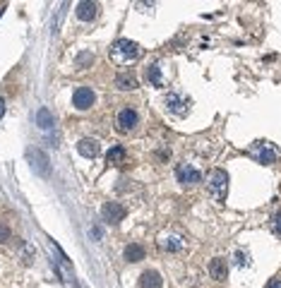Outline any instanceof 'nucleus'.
<instances>
[{
	"mask_svg": "<svg viewBox=\"0 0 281 288\" xmlns=\"http://www.w3.org/2000/svg\"><path fill=\"white\" fill-rule=\"evenodd\" d=\"M115 125H118V130L120 132H130L135 125H137V113L132 111V108H123L118 118H115Z\"/></svg>",
	"mask_w": 281,
	"mask_h": 288,
	"instance_id": "nucleus-8",
	"label": "nucleus"
},
{
	"mask_svg": "<svg viewBox=\"0 0 281 288\" xmlns=\"http://www.w3.org/2000/svg\"><path fill=\"white\" fill-rule=\"evenodd\" d=\"M106 161H108L111 166H123V164H125V149H123V146H111L108 154H106Z\"/></svg>",
	"mask_w": 281,
	"mask_h": 288,
	"instance_id": "nucleus-16",
	"label": "nucleus"
},
{
	"mask_svg": "<svg viewBox=\"0 0 281 288\" xmlns=\"http://www.w3.org/2000/svg\"><path fill=\"white\" fill-rule=\"evenodd\" d=\"M89 60H91V56H89V53H85V56H80V65L85 67L86 62H89Z\"/></svg>",
	"mask_w": 281,
	"mask_h": 288,
	"instance_id": "nucleus-23",
	"label": "nucleus"
},
{
	"mask_svg": "<svg viewBox=\"0 0 281 288\" xmlns=\"http://www.w3.org/2000/svg\"><path fill=\"white\" fill-rule=\"evenodd\" d=\"M115 86H118L120 91H130V89H137V77H135L132 72H120V75L115 77Z\"/></svg>",
	"mask_w": 281,
	"mask_h": 288,
	"instance_id": "nucleus-13",
	"label": "nucleus"
},
{
	"mask_svg": "<svg viewBox=\"0 0 281 288\" xmlns=\"http://www.w3.org/2000/svg\"><path fill=\"white\" fill-rule=\"evenodd\" d=\"M2 115H5V101L0 99V118H2Z\"/></svg>",
	"mask_w": 281,
	"mask_h": 288,
	"instance_id": "nucleus-25",
	"label": "nucleus"
},
{
	"mask_svg": "<svg viewBox=\"0 0 281 288\" xmlns=\"http://www.w3.org/2000/svg\"><path fill=\"white\" fill-rule=\"evenodd\" d=\"M89 233H91V238H96V240L101 238V228H99V226H94V228L89 230Z\"/></svg>",
	"mask_w": 281,
	"mask_h": 288,
	"instance_id": "nucleus-22",
	"label": "nucleus"
},
{
	"mask_svg": "<svg viewBox=\"0 0 281 288\" xmlns=\"http://www.w3.org/2000/svg\"><path fill=\"white\" fill-rule=\"evenodd\" d=\"M75 12H77V17H80L82 22H89V20H94V17H96L99 5H96V2H91V0H82V2H77V5H75Z\"/></svg>",
	"mask_w": 281,
	"mask_h": 288,
	"instance_id": "nucleus-9",
	"label": "nucleus"
},
{
	"mask_svg": "<svg viewBox=\"0 0 281 288\" xmlns=\"http://www.w3.org/2000/svg\"><path fill=\"white\" fill-rule=\"evenodd\" d=\"M161 247H164V250H171V252H175V250L180 247V243H178L175 238H166V240L161 243Z\"/></svg>",
	"mask_w": 281,
	"mask_h": 288,
	"instance_id": "nucleus-19",
	"label": "nucleus"
},
{
	"mask_svg": "<svg viewBox=\"0 0 281 288\" xmlns=\"http://www.w3.org/2000/svg\"><path fill=\"white\" fill-rule=\"evenodd\" d=\"M209 274H212L216 281H226V279H228V267H226L224 259L221 257L212 259V262H209Z\"/></svg>",
	"mask_w": 281,
	"mask_h": 288,
	"instance_id": "nucleus-11",
	"label": "nucleus"
},
{
	"mask_svg": "<svg viewBox=\"0 0 281 288\" xmlns=\"http://www.w3.org/2000/svg\"><path fill=\"white\" fill-rule=\"evenodd\" d=\"M140 56H142V48L135 41H130V39H118L111 46V60L115 65H120V67L135 62Z\"/></svg>",
	"mask_w": 281,
	"mask_h": 288,
	"instance_id": "nucleus-1",
	"label": "nucleus"
},
{
	"mask_svg": "<svg viewBox=\"0 0 281 288\" xmlns=\"http://www.w3.org/2000/svg\"><path fill=\"white\" fill-rule=\"evenodd\" d=\"M72 106H75L77 111H86V108H91V106H94V91H91L89 86H80V89H75V94H72Z\"/></svg>",
	"mask_w": 281,
	"mask_h": 288,
	"instance_id": "nucleus-4",
	"label": "nucleus"
},
{
	"mask_svg": "<svg viewBox=\"0 0 281 288\" xmlns=\"http://www.w3.org/2000/svg\"><path fill=\"white\" fill-rule=\"evenodd\" d=\"M175 178H178V183H183V185H195L199 183V171L193 168L190 164H178V168H175Z\"/></svg>",
	"mask_w": 281,
	"mask_h": 288,
	"instance_id": "nucleus-6",
	"label": "nucleus"
},
{
	"mask_svg": "<svg viewBox=\"0 0 281 288\" xmlns=\"http://www.w3.org/2000/svg\"><path fill=\"white\" fill-rule=\"evenodd\" d=\"M77 151L85 156V159H96L99 154H101V146L96 140H82V142L77 144Z\"/></svg>",
	"mask_w": 281,
	"mask_h": 288,
	"instance_id": "nucleus-10",
	"label": "nucleus"
},
{
	"mask_svg": "<svg viewBox=\"0 0 281 288\" xmlns=\"http://www.w3.org/2000/svg\"><path fill=\"white\" fill-rule=\"evenodd\" d=\"M209 190L216 200L221 202L226 197V190H228V173L221 171V168H214L212 175H209Z\"/></svg>",
	"mask_w": 281,
	"mask_h": 288,
	"instance_id": "nucleus-2",
	"label": "nucleus"
},
{
	"mask_svg": "<svg viewBox=\"0 0 281 288\" xmlns=\"http://www.w3.org/2000/svg\"><path fill=\"white\" fill-rule=\"evenodd\" d=\"M101 214H104V221H108V224H120L128 211H125V206L118 204V202H106L104 209H101Z\"/></svg>",
	"mask_w": 281,
	"mask_h": 288,
	"instance_id": "nucleus-5",
	"label": "nucleus"
},
{
	"mask_svg": "<svg viewBox=\"0 0 281 288\" xmlns=\"http://www.w3.org/2000/svg\"><path fill=\"white\" fill-rule=\"evenodd\" d=\"M29 161L34 166V171H39L41 175H48L51 173V166H48V156L41 151V149H29Z\"/></svg>",
	"mask_w": 281,
	"mask_h": 288,
	"instance_id": "nucleus-7",
	"label": "nucleus"
},
{
	"mask_svg": "<svg viewBox=\"0 0 281 288\" xmlns=\"http://www.w3.org/2000/svg\"><path fill=\"white\" fill-rule=\"evenodd\" d=\"M140 286L142 288H161L164 286V281H161V274L159 271H144L140 276Z\"/></svg>",
	"mask_w": 281,
	"mask_h": 288,
	"instance_id": "nucleus-12",
	"label": "nucleus"
},
{
	"mask_svg": "<svg viewBox=\"0 0 281 288\" xmlns=\"http://www.w3.org/2000/svg\"><path fill=\"white\" fill-rule=\"evenodd\" d=\"M149 82L154 86H164V80H161V67L159 65H149Z\"/></svg>",
	"mask_w": 281,
	"mask_h": 288,
	"instance_id": "nucleus-18",
	"label": "nucleus"
},
{
	"mask_svg": "<svg viewBox=\"0 0 281 288\" xmlns=\"http://www.w3.org/2000/svg\"><path fill=\"white\" fill-rule=\"evenodd\" d=\"M272 230H274L277 235H281V214H274V216H272Z\"/></svg>",
	"mask_w": 281,
	"mask_h": 288,
	"instance_id": "nucleus-20",
	"label": "nucleus"
},
{
	"mask_svg": "<svg viewBox=\"0 0 281 288\" xmlns=\"http://www.w3.org/2000/svg\"><path fill=\"white\" fill-rule=\"evenodd\" d=\"M123 255H125L128 262H142V259H144V247L137 245V243H130V245H125Z\"/></svg>",
	"mask_w": 281,
	"mask_h": 288,
	"instance_id": "nucleus-14",
	"label": "nucleus"
},
{
	"mask_svg": "<svg viewBox=\"0 0 281 288\" xmlns=\"http://www.w3.org/2000/svg\"><path fill=\"white\" fill-rule=\"evenodd\" d=\"M166 103H169V111H173V113H178V115H185V103L180 101V96L178 94H169L166 96Z\"/></svg>",
	"mask_w": 281,
	"mask_h": 288,
	"instance_id": "nucleus-17",
	"label": "nucleus"
},
{
	"mask_svg": "<svg viewBox=\"0 0 281 288\" xmlns=\"http://www.w3.org/2000/svg\"><path fill=\"white\" fill-rule=\"evenodd\" d=\"M36 125L41 127V130H51L53 125H56V120H53V115L48 108H39L36 111Z\"/></svg>",
	"mask_w": 281,
	"mask_h": 288,
	"instance_id": "nucleus-15",
	"label": "nucleus"
},
{
	"mask_svg": "<svg viewBox=\"0 0 281 288\" xmlns=\"http://www.w3.org/2000/svg\"><path fill=\"white\" fill-rule=\"evenodd\" d=\"M250 156H253L257 164H274L277 161V149L272 146V144H264V142H257L250 146V151H248Z\"/></svg>",
	"mask_w": 281,
	"mask_h": 288,
	"instance_id": "nucleus-3",
	"label": "nucleus"
},
{
	"mask_svg": "<svg viewBox=\"0 0 281 288\" xmlns=\"http://www.w3.org/2000/svg\"><path fill=\"white\" fill-rule=\"evenodd\" d=\"M267 288H281V279H274V281H269Z\"/></svg>",
	"mask_w": 281,
	"mask_h": 288,
	"instance_id": "nucleus-24",
	"label": "nucleus"
},
{
	"mask_svg": "<svg viewBox=\"0 0 281 288\" xmlns=\"http://www.w3.org/2000/svg\"><path fill=\"white\" fill-rule=\"evenodd\" d=\"M2 12H5V5H0V17H2Z\"/></svg>",
	"mask_w": 281,
	"mask_h": 288,
	"instance_id": "nucleus-26",
	"label": "nucleus"
},
{
	"mask_svg": "<svg viewBox=\"0 0 281 288\" xmlns=\"http://www.w3.org/2000/svg\"><path fill=\"white\" fill-rule=\"evenodd\" d=\"M10 240V228L5 224H0V243H7Z\"/></svg>",
	"mask_w": 281,
	"mask_h": 288,
	"instance_id": "nucleus-21",
	"label": "nucleus"
}]
</instances>
